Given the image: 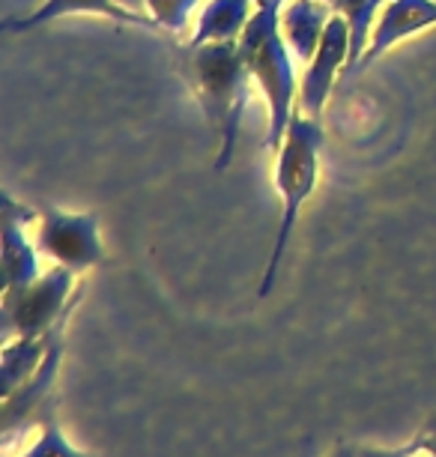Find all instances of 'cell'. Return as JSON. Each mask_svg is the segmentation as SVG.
<instances>
[{
    "instance_id": "cell-1",
    "label": "cell",
    "mask_w": 436,
    "mask_h": 457,
    "mask_svg": "<svg viewBox=\"0 0 436 457\" xmlns=\"http://www.w3.org/2000/svg\"><path fill=\"white\" fill-rule=\"evenodd\" d=\"M189 69H192V87L198 93L203 114L210 126L221 137V150L216 159V170H227L236 150L239 123H243L248 105V69L239 39L234 42H207V46L189 48Z\"/></svg>"
},
{
    "instance_id": "cell-2",
    "label": "cell",
    "mask_w": 436,
    "mask_h": 457,
    "mask_svg": "<svg viewBox=\"0 0 436 457\" xmlns=\"http://www.w3.org/2000/svg\"><path fill=\"white\" fill-rule=\"evenodd\" d=\"M251 79L260 84L263 96L269 102V132L263 137L267 150H281L287 137V126L293 120L299 81L290 60V46L281 33V6H258L248 21L245 33L239 37Z\"/></svg>"
},
{
    "instance_id": "cell-3",
    "label": "cell",
    "mask_w": 436,
    "mask_h": 457,
    "mask_svg": "<svg viewBox=\"0 0 436 457\" xmlns=\"http://www.w3.org/2000/svg\"><path fill=\"white\" fill-rule=\"evenodd\" d=\"M320 146H323L320 120L308 117L305 111L296 108L293 120H290V126H287V137L278 150V162H276V186H278L281 204H284V212H281V224H278L276 252H272V261L260 284V296H267L272 290V281H276V275H278V263H281V257H284L290 234H293L299 210H302L308 195L317 186Z\"/></svg>"
},
{
    "instance_id": "cell-4",
    "label": "cell",
    "mask_w": 436,
    "mask_h": 457,
    "mask_svg": "<svg viewBox=\"0 0 436 457\" xmlns=\"http://www.w3.org/2000/svg\"><path fill=\"white\" fill-rule=\"evenodd\" d=\"M39 248L60 266L84 272L102 261L99 221L87 212L42 210L39 212Z\"/></svg>"
},
{
    "instance_id": "cell-5",
    "label": "cell",
    "mask_w": 436,
    "mask_h": 457,
    "mask_svg": "<svg viewBox=\"0 0 436 457\" xmlns=\"http://www.w3.org/2000/svg\"><path fill=\"white\" fill-rule=\"evenodd\" d=\"M70 287H72V270L57 266L48 275H39L37 281H30L28 287L6 290L4 299L6 329L10 332L15 329L21 338H37L60 314Z\"/></svg>"
},
{
    "instance_id": "cell-6",
    "label": "cell",
    "mask_w": 436,
    "mask_h": 457,
    "mask_svg": "<svg viewBox=\"0 0 436 457\" xmlns=\"http://www.w3.org/2000/svg\"><path fill=\"white\" fill-rule=\"evenodd\" d=\"M347 60H350V21L341 12H335L320 39L317 54L308 63L302 81H299V108L308 117L320 120L323 105H326L329 93L335 87V75L341 69H347Z\"/></svg>"
},
{
    "instance_id": "cell-7",
    "label": "cell",
    "mask_w": 436,
    "mask_h": 457,
    "mask_svg": "<svg viewBox=\"0 0 436 457\" xmlns=\"http://www.w3.org/2000/svg\"><path fill=\"white\" fill-rule=\"evenodd\" d=\"M436 24V0H389L383 6V12L374 21L371 42L358 63L356 72H362L365 66H371L380 54H386L391 46H398L400 39L413 37L418 30H427Z\"/></svg>"
},
{
    "instance_id": "cell-8",
    "label": "cell",
    "mask_w": 436,
    "mask_h": 457,
    "mask_svg": "<svg viewBox=\"0 0 436 457\" xmlns=\"http://www.w3.org/2000/svg\"><path fill=\"white\" fill-rule=\"evenodd\" d=\"M78 12H93V15H105L111 21H119V24H135V28H159L150 15L144 12H135L129 6L117 4V0H45L39 10H33L30 15L24 19H6L4 21V30L6 33H24V30H33L39 24H48L54 19H63V15H78Z\"/></svg>"
},
{
    "instance_id": "cell-9",
    "label": "cell",
    "mask_w": 436,
    "mask_h": 457,
    "mask_svg": "<svg viewBox=\"0 0 436 457\" xmlns=\"http://www.w3.org/2000/svg\"><path fill=\"white\" fill-rule=\"evenodd\" d=\"M0 206H4V278L6 290H19L39 278L37 254H33V248L28 245V239H24L19 228V221L37 219V212L15 204L10 195H4Z\"/></svg>"
},
{
    "instance_id": "cell-10",
    "label": "cell",
    "mask_w": 436,
    "mask_h": 457,
    "mask_svg": "<svg viewBox=\"0 0 436 457\" xmlns=\"http://www.w3.org/2000/svg\"><path fill=\"white\" fill-rule=\"evenodd\" d=\"M329 6L332 4H326V0H287L281 6V33H284L296 60L311 63L314 54H317L323 33H326L332 15H335Z\"/></svg>"
},
{
    "instance_id": "cell-11",
    "label": "cell",
    "mask_w": 436,
    "mask_h": 457,
    "mask_svg": "<svg viewBox=\"0 0 436 457\" xmlns=\"http://www.w3.org/2000/svg\"><path fill=\"white\" fill-rule=\"evenodd\" d=\"M254 0H210L201 10L198 30L189 42V48L207 46V42H234L245 33L251 21Z\"/></svg>"
},
{
    "instance_id": "cell-12",
    "label": "cell",
    "mask_w": 436,
    "mask_h": 457,
    "mask_svg": "<svg viewBox=\"0 0 436 457\" xmlns=\"http://www.w3.org/2000/svg\"><path fill=\"white\" fill-rule=\"evenodd\" d=\"M383 4H389V0H332V10L350 21V60L344 69V79H353L358 63H362L374 33V21H377V10Z\"/></svg>"
},
{
    "instance_id": "cell-13",
    "label": "cell",
    "mask_w": 436,
    "mask_h": 457,
    "mask_svg": "<svg viewBox=\"0 0 436 457\" xmlns=\"http://www.w3.org/2000/svg\"><path fill=\"white\" fill-rule=\"evenodd\" d=\"M201 0H147V12L150 19L159 24V28H168V30H185V21H189L192 10L198 6Z\"/></svg>"
},
{
    "instance_id": "cell-14",
    "label": "cell",
    "mask_w": 436,
    "mask_h": 457,
    "mask_svg": "<svg viewBox=\"0 0 436 457\" xmlns=\"http://www.w3.org/2000/svg\"><path fill=\"white\" fill-rule=\"evenodd\" d=\"M117 4L129 6V10H135V12H144V4H147V0H117Z\"/></svg>"
},
{
    "instance_id": "cell-15",
    "label": "cell",
    "mask_w": 436,
    "mask_h": 457,
    "mask_svg": "<svg viewBox=\"0 0 436 457\" xmlns=\"http://www.w3.org/2000/svg\"><path fill=\"white\" fill-rule=\"evenodd\" d=\"M287 0H254V6H284Z\"/></svg>"
},
{
    "instance_id": "cell-16",
    "label": "cell",
    "mask_w": 436,
    "mask_h": 457,
    "mask_svg": "<svg viewBox=\"0 0 436 457\" xmlns=\"http://www.w3.org/2000/svg\"><path fill=\"white\" fill-rule=\"evenodd\" d=\"M326 4H332V0H326Z\"/></svg>"
}]
</instances>
